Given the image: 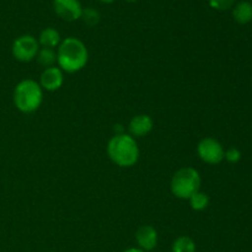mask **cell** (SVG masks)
<instances>
[{
    "label": "cell",
    "instance_id": "9a60e30c",
    "mask_svg": "<svg viewBox=\"0 0 252 252\" xmlns=\"http://www.w3.org/2000/svg\"><path fill=\"white\" fill-rule=\"evenodd\" d=\"M189 201V206H191V208L193 209V211L201 212V211H204V209L208 207L209 197L208 194L204 193V192L198 191L196 192V193H194Z\"/></svg>",
    "mask_w": 252,
    "mask_h": 252
},
{
    "label": "cell",
    "instance_id": "ba28073f",
    "mask_svg": "<svg viewBox=\"0 0 252 252\" xmlns=\"http://www.w3.org/2000/svg\"><path fill=\"white\" fill-rule=\"evenodd\" d=\"M64 83V75L61 68L51 66V68L44 69L41 74L39 79V85L42 89L47 91H57L62 88Z\"/></svg>",
    "mask_w": 252,
    "mask_h": 252
},
{
    "label": "cell",
    "instance_id": "44dd1931",
    "mask_svg": "<svg viewBox=\"0 0 252 252\" xmlns=\"http://www.w3.org/2000/svg\"><path fill=\"white\" fill-rule=\"evenodd\" d=\"M98 1L103 2V4H111V2H113L115 0H98Z\"/></svg>",
    "mask_w": 252,
    "mask_h": 252
},
{
    "label": "cell",
    "instance_id": "8992f818",
    "mask_svg": "<svg viewBox=\"0 0 252 252\" xmlns=\"http://www.w3.org/2000/svg\"><path fill=\"white\" fill-rule=\"evenodd\" d=\"M197 153L202 161L211 165H217L224 160L223 145L214 138H204L197 145Z\"/></svg>",
    "mask_w": 252,
    "mask_h": 252
},
{
    "label": "cell",
    "instance_id": "7c38bea8",
    "mask_svg": "<svg viewBox=\"0 0 252 252\" xmlns=\"http://www.w3.org/2000/svg\"><path fill=\"white\" fill-rule=\"evenodd\" d=\"M61 33L53 27H47L39 33L38 43L43 48H52L54 49L61 44Z\"/></svg>",
    "mask_w": 252,
    "mask_h": 252
},
{
    "label": "cell",
    "instance_id": "9c48e42d",
    "mask_svg": "<svg viewBox=\"0 0 252 252\" xmlns=\"http://www.w3.org/2000/svg\"><path fill=\"white\" fill-rule=\"evenodd\" d=\"M138 246L145 252H152L158 245V231L152 225H142L135 233Z\"/></svg>",
    "mask_w": 252,
    "mask_h": 252
},
{
    "label": "cell",
    "instance_id": "30bf717a",
    "mask_svg": "<svg viewBox=\"0 0 252 252\" xmlns=\"http://www.w3.org/2000/svg\"><path fill=\"white\" fill-rule=\"evenodd\" d=\"M154 127V121L148 115H138L130 120L128 129H129V135L134 137H145L152 132Z\"/></svg>",
    "mask_w": 252,
    "mask_h": 252
},
{
    "label": "cell",
    "instance_id": "4fadbf2b",
    "mask_svg": "<svg viewBox=\"0 0 252 252\" xmlns=\"http://www.w3.org/2000/svg\"><path fill=\"white\" fill-rule=\"evenodd\" d=\"M37 62L39 65L44 66V68H51L54 66L57 63V52L52 48H39L38 53H37Z\"/></svg>",
    "mask_w": 252,
    "mask_h": 252
},
{
    "label": "cell",
    "instance_id": "5b68a950",
    "mask_svg": "<svg viewBox=\"0 0 252 252\" xmlns=\"http://www.w3.org/2000/svg\"><path fill=\"white\" fill-rule=\"evenodd\" d=\"M39 51L38 39L31 34H22L17 37L12 43V56L19 62H27L33 61L37 57V53Z\"/></svg>",
    "mask_w": 252,
    "mask_h": 252
},
{
    "label": "cell",
    "instance_id": "5bb4252c",
    "mask_svg": "<svg viewBox=\"0 0 252 252\" xmlns=\"http://www.w3.org/2000/svg\"><path fill=\"white\" fill-rule=\"evenodd\" d=\"M196 243L189 236H180L174 241L171 252H196Z\"/></svg>",
    "mask_w": 252,
    "mask_h": 252
},
{
    "label": "cell",
    "instance_id": "2e32d148",
    "mask_svg": "<svg viewBox=\"0 0 252 252\" xmlns=\"http://www.w3.org/2000/svg\"><path fill=\"white\" fill-rule=\"evenodd\" d=\"M80 19H83V21L88 26H95L100 22V14L94 7H88V9H83V14H81Z\"/></svg>",
    "mask_w": 252,
    "mask_h": 252
},
{
    "label": "cell",
    "instance_id": "277c9868",
    "mask_svg": "<svg viewBox=\"0 0 252 252\" xmlns=\"http://www.w3.org/2000/svg\"><path fill=\"white\" fill-rule=\"evenodd\" d=\"M202 179L199 172L193 167H182L175 172L171 179V192L180 199H189L201 189Z\"/></svg>",
    "mask_w": 252,
    "mask_h": 252
},
{
    "label": "cell",
    "instance_id": "e0dca14e",
    "mask_svg": "<svg viewBox=\"0 0 252 252\" xmlns=\"http://www.w3.org/2000/svg\"><path fill=\"white\" fill-rule=\"evenodd\" d=\"M212 9L218 10V11H225L231 9L235 4V0H208Z\"/></svg>",
    "mask_w": 252,
    "mask_h": 252
},
{
    "label": "cell",
    "instance_id": "8fae6325",
    "mask_svg": "<svg viewBox=\"0 0 252 252\" xmlns=\"http://www.w3.org/2000/svg\"><path fill=\"white\" fill-rule=\"evenodd\" d=\"M233 17L238 24L246 25L252 21V4L248 0L238 2L234 5Z\"/></svg>",
    "mask_w": 252,
    "mask_h": 252
},
{
    "label": "cell",
    "instance_id": "ac0fdd59",
    "mask_svg": "<svg viewBox=\"0 0 252 252\" xmlns=\"http://www.w3.org/2000/svg\"><path fill=\"white\" fill-rule=\"evenodd\" d=\"M224 159H225L226 161L231 162V164H236V162L240 161L241 152L238 148H229L225 152V154H224Z\"/></svg>",
    "mask_w": 252,
    "mask_h": 252
},
{
    "label": "cell",
    "instance_id": "ffe728a7",
    "mask_svg": "<svg viewBox=\"0 0 252 252\" xmlns=\"http://www.w3.org/2000/svg\"><path fill=\"white\" fill-rule=\"evenodd\" d=\"M122 252H145V251H143L142 249H139V248H130V249H127V250H125Z\"/></svg>",
    "mask_w": 252,
    "mask_h": 252
},
{
    "label": "cell",
    "instance_id": "52a82bcc",
    "mask_svg": "<svg viewBox=\"0 0 252 252\" xmlns=\"http://www.w3.org/2000/svg\"><path fill=\"white\" fill-rule=\"evenodd\" d=\"M54 12L64 21H75L81 17L83 7L79 0H53Z\"/></svg>",
    "mask_w": 252,
    "mask_h": 252
},
{
    "label": "cell",
    "instance_id": "7402d4cb",
    "mask_svg": "<svg viewBox=\"0 0 252 252\" xmlns=\"http://www.w3.org/2000/svg\"><path fill=\"white\" fill-rule=\"evenodd\" d=\"M127 1H130V2H133V1H137V0H127Z\"/></svg>",
    "mask_w": 252,
    "mask_h": 252
},
{
    "label": "cell",
    "instance_id": "3957f363",
    "mask_svg": "<svg viewBox=\"0 0 252 252\" xmlns=\"http://www.w3.org/2000/svg\"><path fill=\"white\" fill-rule=\"evenodd\" d=\"M43 100L41 85L32 79L20 81L14 90V103L22 113H32L37 111Z\"/></svg>",
    "mask_w": 252,
    "mask_h": 252
},
{
    "label": "cell",
    "instance_id": "d6986e66",
    "mask_svg": "<svg viewBox=\"0 0 252 252\" xmlns=\"http://www.w3.org/2000/svg\"><path fill=\"white\" fill-rule=\"evenodd\" d=\"M115 132L116 134H123V127L121 125H116L115 126Z\"/></svg>",
    "mask_w": 252,
    "mask_h": 252
},
{
    "label": "cell",
    "instance_id": "7a4b0ae2",
    "mask_svg": "<svg viewBox=\"0 0 252 252\" xmlns=\"http://www.w3.org/2000/svg\"><path fill=\"white\" fill-rule=\"evenodd\" d=\"M107 154L116 165L121 167H130L139 159V148L134 138L129 134H116L110 139Z\"/></svg>",
    "mask_w": 252,
    "mask_h": 252
},
{
    "label": "cell",
    "instance_id": "6da1fadb",
    "mask_svg": "<svg viewBox=\"0 0 252 252\" xmlns=\"http://www.w3.org/2000/svg\"><path fill=\"white\" fill-rule=\"evenodd\" d=\"M89 52L83 41L75 37L63 39L57 51V63L66 73H76L88 64Z\"/></svg>",
    "mask_w": 252,
    "mask_h": 252
}]
</instances>
